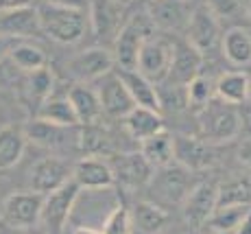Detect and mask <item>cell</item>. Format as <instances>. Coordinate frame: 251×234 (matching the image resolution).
Here are the masks:
<instances>
[{
  "mask_svg": "<svg viewBox=\"0 0 251 234\" xmlns=\"http://www.w3.org/2000/svg\"><path fill=\"white\" fill-rule=\"evenodd\" d=\"M205 234H216V232H212V230H205Z\"/></svg>",
  "mask_w": 251,
  "mask_h": 234,
  "instance_id": "c3c4849f",
  "label": "cell"
},
{
  "mask_svg": "<svg viewBox=\"0 0 251 234\" xmlns=\"http://www.w3.org/2000/svg\"><path fill=\"white\" fill-rule=\"evenodd\" d=\"M221 53L231 66L251 64V33L243 27H229L221 37Z\"/></svg>",
  "mask_w": 251,
  "mask_h": 234,
  "instance_id": "d4e9b609",
  "label": "cell"
},
{
  "mask_svg": "<svg viewBox=\"0 0 251 234\" xmlns=\"http://www.w3.org/2000/svg\"><path fill=\"white\" fill-rule=\"evenodd\" d=\"M26 143L28 140L22 125L0 127V171H11L20 164Z\"/></svg>",
  "mask_w": 251,
  "mask_h": 234,
  "instance_id": "484cf974",
  "label": "cell"
},
{
  "mask_svg": "<svg viewBox=\"0 0 251 234\" xmlns=\"http://www.w3.org/2000/svg\"><path fill=\"white\" fill-rule=\"evenodd\" d=\"M75 127H61V125H52L46 123L42 118H33L28 125H24V134H26V140L40 145V147L46 149H59L64 145H68V131Z\"/></svg>",
  "mask_w": 251,
  "mask_h": 234,
  "instance_id": "83f0119b",
  "label": "cell"
},
{
  "mask_svg": "<svg viewBox=\"0 0 251 234\" xmlns=\"http://www.w3.org/2000/svg\"><path fill=\"white\" fill-rule=\"evenodd\" d=\"M46 4L61 9H72V11H90V0H44Z\"/></svg>",
  "mask_w": 251,
  "mask_h": 234,
  "instance_id": "f35d334b",
  "label": "cell"
},
{
  "mask_svg": "<svg viewBox=\"0 0 251 234\" xmlns=\"http://www.w3.org/2000/svg\"><path fill=\"white\" fill-rule=\"evenodd\" d=\"M192 4L188 0H153L149 4V18L153 27L164 31H181L190 18Z\"/></svg>",
  "mask_w": 251,
  "mask_h": 234,
  "instance_id": "ac0fdd59",
  "label": "cell"
},
{
  "mask_svg": "<svg viewBox=\"0 0 251 234\" xmlns=\"http://www.w3.org/2000/svg\"><path fill=\"white\" fill-rule=\"evenodd\" d=\"M131 210L133 230L142 234H160L171 221V212L155 202H136Z\"/></svg>",
  "mask_w": 251,
  "mask_h": 234,
  "instance_id": "cb8c5ba5",
  "label": "cell"
},
{
  "mask_svg": "<svg viewBox=\"0 0 251 234\" xmlns=\"http://www.w3.org/2000/svg\"><path fill=\"white\" fill-rule=\"evenodd\" d=\"M188 2H190V4H201L203 0H188Z\"/></svg>",
  "mask_w": 251,
  "mask_h": 234,
  "instance_id": "f6af8a7d",
  "label": "cell"
},
{
  "mask_svg": "<svg viewBox=\"0 0 251 234\" xmlns=\"http://www.w3.org/2000/svg\"><path fill=\"white\" fill-rule=\"evenodd\" d=\"M216 206H251V179L231 177L219 184Z\"/></svg>",
  "mask_w": 251,
  "mask_h": 234,
  "instance_id": "836d02e7",
  "label": "cell"
},
{
  "mask_svg": "<svg viewBox=\"0 0 251 234\" xmlns=\"http://www.w3.org/2000/svg\"><path fill=\"white\" fill-rule=\"evenodd\" d=\"M72 234H100V230H94V228H88V226H79L72 230Z\"/></svg>",
  "mask_w": 251,
  "mask_h": 234,
  "instance_id": "ee69618b",
  "label": "cell"
},
{
  "mask_svg": "<svg viewBox=\"0 0 251 234\" xmlns=\"http://www.w3.org/2000/svg\"><path fill=\"white\" fill-rule=\"evenodd\" d=\"M72 179V167L59 155H44L28 171V188L40 195H48Z\"/></svg>",
  "mask_w": 251,
  "mask_h": 234,
  "instance_id": "7c38bea8",
  "label": "cell"
},
{
  "mask_svg": "<svg viewBox=\"0 0 251 234\" xmlns=\"http://www.w3.org/2000/svg\"><path fill=\"white\" fill-rule=\"evenodd\" d=\"M44 195L35 191H18L4 197L0 204V221L9 230H31L40 223Z\"/></svg>",
  "mask_w": 251,
  "mask_h": 234,
  "instance_id": "5b68a950",
  "label": "cell"
},
{
  "mask_svg": "<svg viewBox=\"0 0 251 234\" xmlns=\"http://www.w3.org/2000/svg\"><path fill=\"white\" fill-rule=\"evenodd\" d=\"M247 103H251V88H249V101H247Z\"/></svg>",
  "mask_w": 251,
  "mask_h": 234,
  "instance_id": "7dc6e473",
  "label": "cell"
},
{
  "mask_svg": "<svg viewBox=\"0 0 251 234\" xmlns=\"http://www.w3.org/2000/svg\"><path fill=\"white\" fill-rule=\"evenodd\" d=\"M81 195V188L75 182H66L64 186L55 188L52 193L44 195V206H42V219L40 223H44L46 230L50 234H61L68 223L72 210L76 206V199Z\"/></svg>",
  "mask_w": 251,
  "mask_h": 234,
  "instance_id": "ba28073f",
  "label": "cell"
},
{
  "mask_svg": "<svg viewBox=\"0 0 251 234\" xmlns=\"http://www.w3.org/2000/svg\"><path fill=\"white\" fill-rule=\"evenodd\" d=\"M186 35H188L186 42L205 57V55H210L212 51L221 48L223 31H221L219 20H216L210 13V9L201 2V4L192 7L190 18H188V24H186Z\"/></svg>",
  "mask_w": 251,
  "mask_h": 234,
  "instance_id": "30bf717a",
  "label": "cell"
},
{
  "mask_svg": "<svg viewBox=\"0 0 251 234\" xmlns=\"http://www.w3.org/2000/svg\"><path fill=\"white\" fill-rule=\"evenodd\" d=\"M236 234H251V210L247 212V217H245V221L240 223V228L236 230Z\"/></svg>",
  "mask_w": 251,
  "mask_h": 234,
  "instance_id": "7bdbcfd3",
  "label": "cell"
},
{
  "mask_svg": "<svg viewBox=\"0 0 251 234\" xmlns=\"http://www.w3.org/2000/svg\"><path fill=\"white\" fill-rule=\"evenodd\" d=\"M197 177L192 171L183 169L181 164L171 162L168 167L155 169L149 182V195L160 206H181L186 197L195 188Z\"/></svg>",
  "mask_w": 251,
  "mask_h": 234,
  "instance_id": "3957f363",
  "label": "cell"
},
{
  "mask_svg": "<svg viewBox=\"0 0 251 234\" xmlns=\"http://www.w3.org/2000/svg\"><path fill=\"white\" fill-rule=\"evenodd\" d=\"M24 90H26V99L35 103V112L50 94H55V75L50 68H40L35 72H28L24 79Z\"/></svg>",
  "mask_w": 251,
  "mask_h": 234,
  "instance_id": "d6a6232c",
  "label": "cell"
},
{
  "mask_svg": "<svg viewBox=\"0 0 251 234\" xmlns=\"http://www.w3.org/2000/svg\"><path fill=\"white\" fill-rule=\"evenodd\" d=\"M72 182L81 191H107L114 186V173L107 158L99 155H83L72 167Z\"/></svg>",
  "mask_w": 251,
  "mask_h": 234,
  "instance_id": "9a60e30c",
  "label": "cell"
},
{
  "mask_svg": "<svg viewBox=\"0 0 251 234\" xmlns=\"http://www.w3.org/2000/svg\"><path fill=\"white\" fill-rule=\"evenodd\" d=\"M118 2H125V0H118Z\"/></svg>",
  "mask_w": 251,
  "mask_h": 234,
  "instance_id": "f907efd6",
  "label": "cell"
},
{
  "mask_svg": "<svg viewBox=\"0 0 251 234\" xmlns=\"http://www.w3.org/2000/svg\"><path fill=\"white\" fill-rule=\"evenodd\" d=\"M20 7H31V0H0V11L20 9Z\"/></svg>",
  "mask_w": 251,
  "mask_h": 234,
  "instance_id": "60d3db41",
  "label": "cell"
},
{
  "mask_svg": "<svg viewBox=\"0 0 251 234\" xmlns=\"http://www.w3.org/2000/svg\"><path fill=\"white\" fill-rule=\"evenodd\" d=\"M123 84L127 86L129 94H131L136 107H147V110H157L162 112L160 105V94H157V86L142 77L138 70H118Z\"/></svg>",
  "mask_w": 251,
  "mask_h": 234,
  "instance_id": "4316f807",
  "label": "cell"
},
{
  "mask_svg": "<svg viewBox=\"0 0 251 234\" xmlns=\"http://www.w3.org/2000/svg\"><path fill=\"white\" fill-rule=\"evenodd\" d=\"M216 20H229L240 13V0H203Z\"/></svg>",
  "mask_w": 251,
  "mask_h": 234,
  "instance_id": "8d00e7d4",
  "label": "cell"
},
{
  "mask_svg": "<svg viewBox=\"0 0 251 234\" xmlns=\"http://www.w3.org/2000/svg\"><path fill=\"white\" fill-rule=\"evenodd\" d=\"M35 9L37 18H40L42 35L61 44V46L79 44L90 31V11H72V9L52 7L46 2Z\"/></svg>",
  "mask_w": 251,
  "mask_h": 234,
  "instance_id": "6da1fadb",
  "label": "cell"
},
{
  "mask_svg": "<svg viewBox=\"0 0 251 234\" xmlns=\"http://www.w3.org/2000/svg\"><path fill=\"white\" fill-rule=\"evenodd\" d=\"M151 2H153V0H151Z\"/></svg>",
  "mask_w": 251,
  "mask_h": 234,
  "instance_id": "816d5d0a",
  "label": "cell"
},
{
  "mask_svg": "<svg viewBox=\"0 0 251 234\" xmlns=\"http://www.w3.org/2000/svg\"><path fill=\"white\" fill-rule=\"evenodd\" d=\"M76 151L83 153V155H99V158H109V155L118 153L112 131L100 127V123H96V125H79Z\"/></svg>",
  "mask_w": 251,
  "mask_h": 234,
  "instance_id": "ffe728a7",
  "label": "cell"
},
{
  "mask_svg": "<svg viewBox=\"0 0 251 234\" xmlns=\"http://www.w3.org/2000/svg\"><path fill=\"white\" fill-rule=\"evenodd\" d=\"M249 210L251 206H216L207 219L205 230H212L216 234H236Z\"/></svg>",
  "mask_w": 251,
  "mask_h": 234,
  "instance_id": "1f68e13d",
  "label": "cell"
},
{
  "mask_svg": "<svg viewBox=\"0 0 251 234\" xmlns=\"http://www.w3.org/2000/svg\"><path fill=\"white\" fill-rule=\"evenodd\" d=\"M186 96H188V107H192L195 112L203 110L216 96L214 94V79L203 75V72H199V75L186 86Z\"/></svg>",
  "mask_w": 251,
  "mask_h": 234,
  "instance_id": "e575fe53",
  "label": "cell"
},
{
  "mask_svg": "<svg viewBox=\"0 0 251 234\" xmlns=\"http://www.w3.org/2000/svg\"><path fill=\"white\" fill-rule=\"evenodd\" d=\"M100 234H133V219L131 210L123 204L112 208V212L105 217Z\"/></svg>",
  "mask_w": 251,
  "mask_h": 234,
  "instance_id": "d590c367",
  "label": "cell"
},
{
  "mask_svg": "<svg viewBox=\"0 0 251 234\" xmlns=\"http://www.w3.org/2000/svg\"><path fill=\"white\" fill-rule=\"evenodd\" d=\"M216 193H219V184L212 182V179H203V182L195 184L186 202L181 204L183 219L188 221V226L205 228L207 219L216 208Z\"/></svg>",
  "mask_w": 251,
  "mask_h": 234,
  "instance_id": "5bb4252c",
  "label": "cell"
},
{
  "mask_svg": "<svg viewBox=\"0 0 251 234\" xmlns=\"http://www.w3.org/2000/svg\"><path fill=\"white\" fill-rule=\"evenodd\" d=\"M197 116H199V134L212 145L229 143L243 131V114L238 112V105H229L216 96L203 110L197 112Z\"/></svg>",
  "mask_w": 251,
  "mask_h": 234,
  "instance_id": "7a4b0ae2",
  "label": "cell"
},
{
  "mask_svg": "<svg viewBox=\"0 0 251 234\" xmlns=\"http://www.w3.org/2000/svg\"><path fill=\"white\" fill-rule=\"evenodd\" d=\"M72 110H75L76 123L79 125H96L103 118V107H100L99 94L94 88L85 86V84H75L68 88L66 92Z\"/></svg>",
  "mask_w": 251,
  "mask_h": 234,
  "instance_id": "d6986e66",
  "label": "cell"
},
{
  "mask_svg": "<svg viewBox=\"0 0 251 234\" xmlns=\"http://www.w3.org/2000/svg\"><path fill=\"white\" fill-rule=\"evenodd\" d=\"M153 22L149 18V13H136L131 16L127 22L120 27V31L114 37V64L118 70H136L138 64V55L142 48L144 40L149 35H153Z\"/></svg>",
  "mask_w": 251,
  "mask_h": 234,
  "instance_id": "277c9868",
  "label": "cell"
},
{
  "mask_svg": "<svg viewBox=\"0 0 251 234\" xmlns=\"http://www.w3.org/2000/svg\"><path fill=\"white\" fill-rule=\"evenodd\" d=\"M238 160L245 164V167L251 169V136L243 138V143H240V147H238Z\"/></svg>",
  "mask_w": 251,
  "mask_h": 234,
  "instance_id": "ab89813d",
  "label": "cell"
},
{
  "mask_svg": "<svg viewBox=\"0 0 251 234\" xmlns=\"http://www.w3.org/2000/svg\"><path fill=\"white\" fill-rule=\"evenodd\" d=\"M35 118H42V120L52 123V125H61V127H79L75 110H72V105H70V101L66 94L64 96L50 94L44 103L37 107Z\"/></svg>",
  "mask_w": 251,
  "mask_h": 234,
  "instance_id": "4dcf8cb0",
  "label": "cell"
},
{
  "mask_svg": "<svg viewBox=\"0 0 251 234\" xmlns=\"http://www.w3.org/2000/svg\"><path fill=\"white\" fill-rule=\"evenodd\" d=\"M173 147H175V162L181 164L183 169L192 171V173H201L216 164L219 155L214 151V145L207 143L203 138L188 134L173 136Z\"/></svg>",
  "mask_w": 251,
  "mask_h": 234,
  "instance_id": "8fae6325",
  "label": "cell"
},
{
  "mask_svg": "<svg viewBox=\"0 0 251 234\" xmlns=\"http://www.w3.org/2000/svg\"><path fill=\"white\" fill-rule=\"evenodd\" d=\"M173 59V40L164 35H149L144 40L142 48L138 55V64L136 70L142 77H147L153 84H164L168 77V68H171Z\"/></svg>",
  "mask_w": 251,
  "mask_h": 234,
  "instance_id": "52a82bcc",
  "label": "cell"
},
{
  "mask_svg": "<svg viewBox=\"0 0 251 234\" xmlns=\"http://www.w3.org/2000/svg\"><path fill=\"white\" fill-rule=\"evenodd\" d=\"M18 40H11V37H0V59L7 57V53L11 51V46L16 44Z\"/></svg>",
  "mask_w": 251,
  "mask_h": 234,
  "instance_id": "b9f144b4",
  "label": "cell"
},
{
  "mask_svg": "<svg viewBox=\"0 0 251 234\" xmlns=\"http://www.w3.org/2000/svg\"><path fill=\"white\" fill-rule=\"evenodd\" d=\"M37 35H42V29L35 7L0 11V37L24 40V37H37Z\"/></svg>",
  "mask_w": 251,
  "mask_h": 234,
  "instance_id": "e0dca14e",
  "label": "cell"
},
{
  "mask_svg": "<svg viewBox=\"0 0 251 234\" xmlns=\"http://www.w3.org/2000/svg\"><path fill=\"white\" fill-rule=\"evenodd\" d=\"M203 59L197 48H192L186 40H173V59L168 68L166 84L175 86H188L203 68Z\"/></svg>",
  "mask_w": 251,
  "mask_h": 234,
  "instance_id": "2e32d148",
  "label": "cell"
},
{
  "mask_svg": "<svg viewBox=\"0 0 251 234\" xmlns=\"http://www.w3.org/2000/svg\"><path fill=\"white\" fill-rule=\"evenodd\" d=\"M247 13H249V18H251V0H249V4H247Z\"/></svg>",
  "mask_w": 251,
  "mask_h": 234,
  "instance_id": "bcb514c9",
  "label": "cell"
},
{
  "mask_svg": "<svg viewBox=\"0 0 251 234\" xmlns=\"http://www.w3.org/2000/svg\"><path fill=\"white\" fill-rule=\"evenodd\" d=\"M116 68L114 55L109 48L103 46H90L85 51L75 53L66 61V72L76 81V84H85V81H99L107 72Z\"/></svg>",
  "mask_w": 251,
  "mask_h": 234,
  "instance_id": "9c48e42d",
  "label": "cell"
},
{
  "mask_svg": "<svg viewBox=\"0 0 251 234\" xmlns=\"http://www.w3.org/2000/svg\"><path fill=\"white\" fill-rule=\"evenodd\" d=\"M16 68H13V64L7 59V57H2L0 59V90H4V88H9L16 81Z\"/></svg>",
  "mask_w": 251,
  "mask_h": 234,
  "instance_id": "74e56055",
  "label": "cell"
},
{
  "mask_svg": "<svg viewBox=\"0 0 251 234\" xmlns=\"http://www.w3.org/2000/svg\"><path fill=\"white\" fill-rule=\"evenodd\" d=\"M94 90H96V94H99L103 114L109 116V118H120L123 120L125 116L136 107L131 94H129V90H127V86L123 84V79H120V75H118L116 68L96 81Z\"/></svg>",
  "mask_w": 251,
  "mask_h": 234,
  "instance_id": "4fadbf2b",
  "label": "cell"
},
{
  "mask_svg": "<svg viewBox=\"0 0 251 234\" xmlns=\"http://www.w3.org/2000/svg\"><path fill=\"white\" fill-rule=\"evenodd\" d=\"M7 59L11 61L18 72H24V75L48 66V55L44 48H40L37 44H28V42L13 44L11 51L7 53Z\"/></svg>",
  "mask_w": 251,
  "mask_h": 234,
  "instance_id": "f546056e",
  "label": "cell"
},
{
  "mask_svg": "<svg viewBox=\"0 0 251 234\" xmlns=\"http://www.w3.org/2000/svg\"><path fill=\"white\" fill-rule=\"evenodd\" d=\"M125 134L131 136L133 140L142 143V140L151 138V136L160 134L166 129L164 125V116L157 110H147V107H133L127 116L123 118Z\"/></svg>",
  "mask_w": 251,
  "mask_h": 234,
  "instance_id": "44dd1931",
  "label": "cell"
},
{
  "mask_svg": "<svg viewBox=\"0 0 251 234\" xmlns=\"http://www.w3.org/2000/svg\"><path fill=\"white\" fill-rule=\"evenodd\" d=\"M249 88L251 77L243 70H229L223 72L214 81V94L219 101H225L229 105H243L249 101Z\"/></svg>",
  "mask_w": 251,
  "mask_h": 234,
  "instance_id": "603a6c76",
  "label": "cell"
},
{
  "mask_svg": "<svg viewBox=\"0 0 251 234\" xmlns=\"http://www.w3.org/2000/svg\"><path fill=\"white\" fill-rule=\"evenodd\" d=\"M123 2L118 0H90V29L96 35H112L120 31L125 22H120L123 16Z\"/></svg>",
  "mask_w": 251,
  "mask_h": 234,
  "instance_id": "7402d4cb",
  "label": "cell"
},
{
  "mask_svg": "<svg viewBox=\"0 0 251 234\" xmlns=\"http://www.w3.org/2000/svg\"><path fill=\"white\" fill-rule=\"evenodd\" d=\"M140 153L147 158V162L153 169L168 167L171 162H175V147H173V134H168L166 129L160 134L151 136V138L140 143Z\"/></svg>",
  "mask_w": 251,
  "mask_h": 234,
  "instance_id": "f1b7e54d",
  "label": "cell"
},
{
  "mask_svg": "<svg viewBox=\"0 0 251 234\" xmlns=\"http://www.w3.org/2000/svg\"><path fill=\"white\" fill-rule=\"evenodd\" d=\"M114 173V186L123 191H140L147 188L153 177V169L140 151H118L107 158Z\"/></svg>",
  "mask_w": 251,
  "mask_h": 234,
  "instance_id": "8992f818",
  "label": "cell"
},
{
  "mask_svg": "<svg viewBox=\"0 0 251 234\" xmlns=\"http://www.w3.org/2000/svg\"><path fill=\"white\" fill-rule=\"evenodd\" d=\"M16 232H18V234H24V232H26V230H16Z\"/></svg>",
  "mask_w": 251,
  "mask_h": 234,
  "instance_id": "681fc988",
  "label": "cell"
}]
</instances>
